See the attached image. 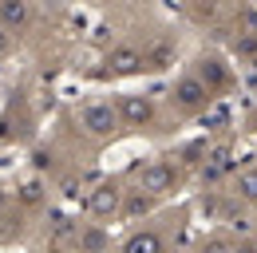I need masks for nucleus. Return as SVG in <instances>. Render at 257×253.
<instances>
[{"label":"nucleus","instance_id":"f257e3e1","mask_svg":"<svg viewBox=\"0 0 257 253\" xmlns=\"http://www.w3.org/2000/svg\"><path fill=\"white\" fill-rule=\"evenodd\" d=\"M75 119H79V126H83V135H91L95 143L115 139V135H119V126H123L119 107H115L111 99H91V103H83V107L75 111Z\"/></svg>","mask_w":257,"mask_h":253},{"label":"nucleus","instance_id":"f03ea898","mask_svg":"<svg viewBox=\"0 0 257 253\" xmlns=\"http://www.w3.org/2000/svg\"><path fill=\"white\" fill-rule=\"evenodd\" d=\"M210 103H214V91L202 83L198 71H182V75L174 79V87H170V107H174L178 115H198V111H206Z\"/></svg>","mask_w":257,"mask_h":253},{"label":"nucleus","instance_id":"7ed1b4c3","mask_svg":"<svg viewBox=\"0 0 257 253\" xmlns=\"http://www.w3.org/2000/svg\"><path fill=\"white\" fill-rule=\"evenodd\" d=\"M139 186L151 190L155 198H166L182 186V162H170V158H151L147 166H139Z\"/></svg>","mask_w":257,"mask_h":253},{"label":"nucleus","instance_id":"20e7f679","mask_svg":"<svg viewBox=\"0 0 257 253\" xmlns=\"http://www.w3.org/2000/svg\"><path fill=\"white\" fill-rule=\"evenodd\" d=\"M123 198H127V190H123L119 178H103V182H95L87 190V214L95 221L123 218Z\"/></svg>","mask_w":257,"mask_h":253},{"label":"nucleus","instance_id":"39448f33","mask_svg":"<svg viewBox=\"0 0 257 253\" xmlns=\"http://www.w3.org/2000/svg\"><path fill=\"white\" fill-rule=\"evenodd\" d=\"M115 107H119L123 126H131V131H151V126H155V119H159L155 99H151V95H139V91L115 95Z\"/></svg>","mask_w":257,"mask_h":253},{"label":"nucleus","instance_id":"423d86ee","mask_svg":"<svg viewBox=\"0 0 257 253\" xmlns=\"http://www.w3.org/2000/svg\"><path fill=\"white\" fill-rule=\"evenodd\" d=\"M190 71H198V75H202V83H206L214 95H222V91L233 87V71H229V63H225L218 52H202V56L194 60Z\"/></svg>","mask_w":257,"mask_h":253},{"label":"nucleus","instance_id":"0eeeda50","mask_svg":"<svg viewBox=\"0 0 257 253\" xmlns=\"http://www.w3.org/2000/svg\"><path fill=\"white\" fill-rule=\"evenodd\" d=\"M107 75H139V71H147V52H139V48H131V44H119V48H111L107 52Z\"/></svg>","mask_w":257,"mask_h":253},{"label":"nucleus","instance_id":"6e6552de","mask_svg":"<svg viewBox=\"0 0 257 253\" xmlns=\"http://www.w3.org/2000/svg\"><path fill=\"white\" fill-rule=\"evenodd\" d=\"M119 253H166V237L155 225H143V229H131L119 241Z\"/></svg>","mask_w":257,"mask_h":253},{"label":"nucleus","instance_id":"1a4fd4ad","mask_svg":"<svg viewBox=\"0 0 257 253\" xmlns=\"http://www.w3.org/2000/svg\"><path fill=\"white\" fill-rule=\"evenodd\" d=\"M71 249L75 253H107L111 249V237H107V229H103L99 221H79Z\"/></svg>","mask_w":257,"mask_h":253},{"label":"nucleus","instance_id":"9d476101","mask_svg":"<svg viewBox=\"0 0 257 253\" xmlns=\"http://www.w3.org/2000/svg\"><path fill=\"white\" fill-rule=\"evenodd\" d=\"M0 24L8 32H24L32 24V4L28 0H0Z\"/></svg>","mask_w":257,"mask_h":253},{"label":"nucleus","instance_id":"9b49d317","mask_svg":"<svg viewBox=\"0 0 257 253\" xmlns=\"http://www.w3.org/2000/svg\"><path fill=\"white\" fill-rule=\"evenodd\" d=\"M155 206H159V198H155L151 190H143V186L127 190V198H123V221H139V218H147Z\"/></svg>","mask_w":257,"mask_h":253},{"label":"nucleus","instance_id":"f8f14e48","mask_svg":"<svg viewBox=\"0 0 257 253\" xmlns=\"http://www.w3.org/2000/svg\"><path fill=\"white\" fill-rule=\"evenodd\" d=\"M229 194H233L241 206H257V166H241V170L229 178Z\"/></svg>","mask_w":257,"mask_h":253},{"label":"nucleus","instance_id":"ddd939ff","mask_svg":"<svg viewBox=\"0 0 257 253\" xmlns=\"http://www.w3.org/2000/svg\"><path fill=\"white\" fill-rule=\"evenodd\" d=\"M75 229H79V221H71L67 214H52V221H48V241L52 245H71L75 241Z\"/></svg>","mask_w":257,"mask_h":253},{"label":"nucleus","instance_id":"4468645a","mask_svg":"<svg viewBox=\"0 0 257 253\" xmlns=\"http://www.w3.org/2000/svg\"><path fill=\"white\" fill-rule=\"evenodd\" d=\"M44 198H48L44 178H28V182H20V190H16V202H20V206H40Z\"/></svg>","mask_w":257,"mask_h":253},{"label":"nucleus","instance_id":"2eb2a0df","mask_svg":"<svg viewBox=\"0 0 257 253\" xmlns=\"http://www.w3.org/2000/svg\"><path fill=\"white\" fill-rule=\"evenodd\" d=\"M198 253H237V241L229 233H210L198 241Z\"/></svg>","mask_w":257,"mask_h":253},{"label":"nucleus","instance_id":"dca6fc26","mask_svg":"<svg viewBox=\"0 0 257 253\" xmlns=\"http://www.w3.org/2000/svg\"><path fill=\"white\" fill-rule=\"evenodd\" d=\"M233 56L237 60H257V32H237L233 36Z\"/></svg>","mask_w":257,"mask_h":253},{"label":"nucleus","instance_id":"f3484780","mask_svg":"<svg viewBox=\"0 0 257 253\" xmlns=\"http://www.w3.org/2000/svg\"><path fill=\"white\" fill-rule=\"evenodd\" d=\"M170 60H174V44H155L151 52H147V67H170Z\"/></svg>","mask_w":257,"mask_h":253},{"label":"nucleus","instance_id":"a211bd4d","mask_svg":"<svg viewBox=\"0 0 257 253\" xmlns=\"http://www.w3.org/2000/svg\"><path fill=\"white\" fill-rule=\"evenodd\" d=\"M32 162H36V170H56V155L44 151V147H36V151H32Z\"/></svg>","mask_w":257,"mask_h":253},{"label":"nucleus","instance_id":"6ab92c4d","mask_svg":"<svg viewBox=\"0 0 257 253\" xmlns=\"http://www.w3.org/2000/svg\"><path fill=\"white\" fill-rule=\"evenodd\" d=\"M237 32H257V8H241L237 12Z\"/></svg>","mask_w":257,"mask_h":253},{"label":"nucleus","instance_id":"aec40b11","mask_svg":"<svg viewBox=\"0 0 257 253\" xmlns=\"http://www.w3.org/2000/svg\"><path fill=\"white\" fill-rule=\"evenodd\" d=\"M8 48H12V32L0 24V56H8Z\"/></svg>","mask_w":257,"mask_h":253},{"label":"nucleus","instance_id":"412c9836","mask_svg":"<svg viewBox=\"0 0 257 253\" xmlns=\"http://www.w3.org/2000/svg\"><path fill=\"white\" fill-rule=\"evenodd\" d=\"M249 131H257V107L249 111Z\"/></svg>","mask_w":257,"mask_h":253},{"label":"nucleus","instance_id":"4be33fe9","mask_svg":"<svg viewBox=\"0 0 257 253\" xmlns=\"http://www.w3.org/2000/svg\"><path fill=\"white\" fill-rule=\"evenodd\" d=\"M4 198H8V190H4V186H0V206H4Z\"/></svg>","mask_w":257,"mask_h":253},{"label":"nucleus","instance_id":"5701e85b","mask_svg":"<svg viewBox=\"0 0 257 253\" xmlns=\"http://www.w3.org/2000/svg\"><path fill=\"white\" fill-rule=\"evenodd\" d=\"M253 233H257V225H253Z\"/></svg>","mask_w":257,"mask_h":253}]
</instances>
